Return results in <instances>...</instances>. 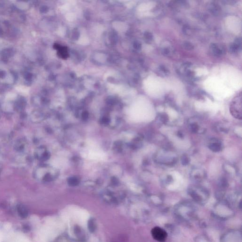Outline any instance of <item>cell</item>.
Listing matches in <instances>:
<instances>
[{"mask_svg": "<svg viewBox=\"0 0 242 242\" xmlns=\"http://www.w3.org/2000/svg\"><path fill=\"white\" fill-rule=\"evenodd\" d=\"M230 112L235 118L242 119V96L241 92L235 97L231 102L230 106Z\"/></svg>", "mask_w": 242, "mask_h": 242, "instance_id": "cell-1", "label": "cell"}, {"mask_svg": "<svg viewBox=\"0 0 242 242\" xmlns=\"http://www.w3.org/2000/svg\"><path fill=\"white\" fill-rule=\"evenodd\" d=\"M157 161L159 163L165 165H174L177 161V158L173 154L166 151H160L156 157Z\"/></svg>", "mask_w": 242, "mask_h": 242, "instance_id": "cell-2", "label": "cell"}, {"mask_svg": "<svg viewBox=\"0 0 242 242\" xmlns=\"http://www.w3.org/2000/svg\"><path fill=\"white\" fill-rule=\"evenodd\" d=\"M151 234L154 239L158 242H165L167 237L166 232L160 227L153 228L151 231Z\"/></svg>", "mask_w": 242, "mask_h": 242, "instance_id": "cell-3", "label": "cell"}, {"mask_svg": "<svg viewBox=\"0 0 242 242\" xmlns=\"http://www.w3.org/2000/svg\"><path fill=\"white\" fill-rule=\"evenodd\" d=\"M205 176V172L203 170L200 169L196 168L192 170L191 174V177L194 180L200 182L203 180Z\"/></svg>", "mask_w": 242, "mask_h": 242, "instance_id": "cell-4", "label": "cell"}, {"mask_svg": "<svg viewBox=\"0 0 242 242\" xmlns=\"http://www.w3.org/2000/svg\"><path fill=\"white\" fill-rule=\"evenodd\" d=\"M209 148L214 152H217L222 150V145L219 140L216 139H213L209 143Z\"/></svg>", "mask_w": 242, "mask_h": 242, "instance_id": "cell-5", "label": "cell"}, {"mask_svg": "<svg viewBox=\"0 0 242 242\" xmlns=\"http://www.w3.org/2000/svg\"><path fill=\"white\" fill-rule=\"evenodd\" d=\"M242 40L241 38H237L234 43L231 44L230 46V51L232 53H237L239 52L241 49Z\"/></svg>", "mask_w": 242, "mask_h": 242, "instance_id": "cell-6", "label": "cell"}, {"mask_svg": "<svg viewBox=\"0 0 242 242\" xmlns=\"http://www.w3.org/2000/svg\"><path fill=\"white\" fill-rule=\"evenodd\" d=\"M211 50L212 54L215 56H220L225 52V50L224 47L220 46L216 44H212L211 46Z\"/></svg>", "mask_w": 242, "mask_h": 242, "instance_id": "cell-7", "label": "cell"}, {"mask_svg": "<svg viewBox=\"0 0 242 242\" xmlns=\"http://www.w3.org/2000/svg\"><path fill=\"white\" fill-rule=\"evenodd\" d=\"M54 48L58 50V56L60 57L65 59L68 56L67 50L65 47H62L59 45L55 44L54 45Z\"/></svg>", "mask_w": 242, "mask_h": 242, "instance_id": "cell-8", "label": "cell"}, {"mask_svg": "<svg viewBox=\"0 0 242 242\" xmlns=\"http://www.w3.org/2000/svg\"><path fill=\"white\" fill-rule=\"evenodd\" d=\"M18 212L20 216L22 218H26L28 216V211L27 208L23 205H20L17 207Z\"/></svg>", "mask_w": 242, "mask_h": 242, "instance_id": "cell-9", "label": "cell"}, {"mask_svg": "<svg viewBox=\"0 0 242 242\" xmlns=\"http://www.w3.org/2000/svg\"><path fill=\"white\" fill-rule=\"evenodd\" d=\"M190 128L191 130L193 133H199L200 131L201 127L199 125V124L195 122L191 123L190 124Z\"/></svg>", "mask_w": 242, "mask_h": 242, "instance_id": "cell-10", "label": "cell"}, {"mask_svg": "<svg viewBox=\"0 0 242 242\" xmlns=\"http://www.w3.org/2000/svg\"><path fill=\"white\" fill-rule=\"evenodd\" d=\"M181 163L184 165H187L189 163V160L186 155H184L181 159Z\"/></svg>", "mask_w": 242, "mask_h": 242, "instance_id": "cell-11", "label": "cell"}, {"mask_svg": "<svg viewBox=\"0 0 242 242\" xmlns=\"http://www.w3.org/2000/svg\"><path fill=\"white\" fill-rule=\"evenodd\" d=\"M184 46L185 48L187 50H192L193 48V45L191 43L189 42H185L184 45Z\"/></svg>", "mask_w": 242, "mask_h": 242, "instance_id": "cell-12", "label": "cell"}, {"mask_svg": "<svg viewBox=\"0 0 242 242\" xmlns=\"http://www.w3.org/2000/svg\"><path fill=\"white\" fill-rule=\"evenodd\" d=\"M145 36L148 40H151L153 38V36H152V34H151L149 32H146L145 33Z\"/></svg>", "mask_w": 242, "mask_h": 242, "instance_id": "cell-13", "label": "cell"}, {"mask_svg": "<svg viewBox=\"0 0 242 242\" xmlns=\"http://www.w3.org/2000/svg\"><path fill=\"white\" fill-rule=\"evenodd\" d=\"M32 77V76L31 74L27 73L26 76V79H27V80H29L31 79Z\"/></svg>", "mask_w": 242, "mask_h": 242, "instance_id": "cell-14", "label": "cell"}, {"mask_svg": "<svg viewBox=\"0 0 242 242\" xmlns=\"http://www.w3.org/2000/svg\"><path fill=\"white\" fill-rule=\"evenodd\" d=\"M163 53H164L163 54H165V55H167V54H169L170 51H169V50L167 48H165V49H164Z\"/></svg>", "mask_w": 242, "mask_h": 242, "instance_id": "cell-15", "label": "cell"}, {"mask_svg": "<svg viewBox=\"0 0 242 242\" xmlns=\"http://www.w3.org/2000/svg\"><path fill=\"white\" fill-rule=\"evenodd\" d=\"M5 73L4 72H0V78H3L5 76Z\"/></svg>", "mask_w": 242, "mask_h": 242, "instance_id": "cell-16", "label": "cell"}, {"mask_svg": "<svg viewBox=\"0 0 242 242\" xmlns=\"http://www.w3.org/2000/svg\"><path fill=\"white\" fill-rule=\"evenodd\" d=\"M2 31H1V30L0 29V35H2Z\"/></svg>", "mask_w": 242, "mask_h": 242, "instance_id": "cell-17", "label": "cell"}]
</instances>
